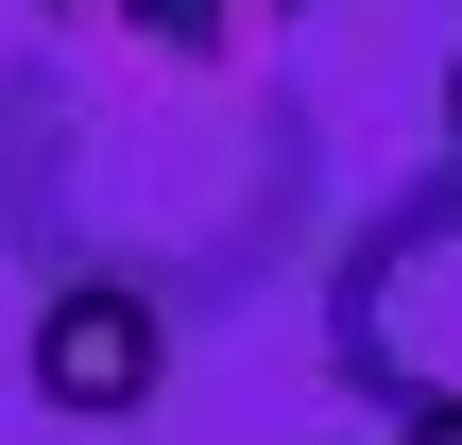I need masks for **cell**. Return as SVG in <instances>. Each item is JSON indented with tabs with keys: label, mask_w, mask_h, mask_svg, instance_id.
<instances>
[{
	"label": "cell",
	"mask_w": 462,
	"mask_h": 445,
	"mask_svg": "<svg viewBox=\"0 0 462 445\" xmlns=\"http://www.w3.org/2000/svg\"><path fill=\"white\" fill-rule=\"evenodd\" d=\"M446 154H462V51H446Z\"/></svg>",
	"instance_id": "5"
},
{
	"label": "cell",
	"mask_w": 462,
	"mask_h": 445,
	"mask_svg": "<svg viewBox=\"0 0 462 445\" xmlns=\"http://www.w3.org/2000/svg\"><path fill=\"white\" fill-rule=\"evenodd\" d=\"M34 394L69 429H137L171 394V292H137V274H34Z\"/></svg>",
	"instance_id": "3"
},
{
	"label": "cell",
	"mask_w": 462,
	"mask_h": 445,
	"mask_svg": "<svg viewBox=\"0 0 462 445\" xmlns=\"http://www.w3.org/2000/svg\"><path fill=\"white\" fill-rule=\"evenodd\" d=\"M326 206V120L257 69H154V51H34L0 69V240L34 274H137L189 309L257 292Z\"/></svg>",
	"instance_id": "1"
},
{
	"label": "cell",
	"mask_w": 462,
	"mask_h": 445,
	"mask_svg": "<svg viewBox=\"0 0 462 445\" xmlns=\"http://www.w3.org/2000/svg\"><path fill=\"white\" fill-rule=\"evenodd\" d=\"M34 17L86 51H154V69H257L309 0H34Z\"/></svg>",
	"instance_id": "4"
},
{
	"label": "cell",
	"mask_w": 462,
	"mask_h": 445,
	"mask_svg": "<svg viewBox=\"0 0 462 445\" xmlns=\"http://www.w3.org/2000/svg\"><path fill=\"white\" fill-rule=\"evenodd\" d=\"M326 377L360 412L462 394V154H429L411 189H377L326 240Z\"/></svg>",
	"instance_id": "2"
}]
</instances>
